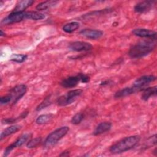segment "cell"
I'll return each mask as SVG.
<instances>
[{
  "label": "cell",
  "mask_w": 157,
  "mask_h": 157,
  "mask_svg": "<svg viewBox=\"0 0 157 157\" xmlns=\"http://www.w3.org/2000/svg\"><path fill=\"white\" fill-rule=\"evenodd\" d=\"M155 47L156 39L144 40L132 45L129 51V55L131 58H140L151 53Z\"/></svg>",
  "instance_id": "6da1fadb"
},
{
  "label": "cell",
  "mask_w": 157,
  "mask_h": 157,
  "mask_svg": "<svg viewBox=\"0 0 157 157\" xmlns=\"http://www.w3.org/2000/svg\"><path fill=\"white\" fill-rule=\"evenodd\" d=\"M139 136H131L119 140L110 147V151L113 154H118L128 151L134 148L140 141Z\"/></svg>",
  "instance_id": "7a4b0ae2"
},
{
  "label": "cell",
  "mask_w": 157,
  "mask_h": 157,
  "mask_svg": "<svg viewBox=\"0 0 157 157\" xmlns=\"http://www.w3.org/2000/svg\"><path fill=\"white\" fill-rule=\"evenodd\" d=\"M69 128L67 126H63L59 128L48 135L44 142L45 147H50L56 144L69 131Z\"/></svg>",
  "instance_id": "3957f363"
},
{
  "label": "cell",
  "mask_w": 157,
  "mask_h": 157,
  "mask_svg": "<svg viewBox=\"0 0 157 157\" xmlns=\"http://www.w3.org/2000/svg\"><path fill=\"white\" fill-rule=\"evenodd\" d=\"M83 91L80 89H76L69 91L66 95L61 96L57 99L56 102L58 105L65 106L74 102L77 98L81 95Z\"/></svg>",
  "instance_id": "277c9868"
},
{
  "label": "cell",
  "mask_w": 157,
  "mask_h": 157,
  "mask_svg": "<svg viewBox=\"0 0 157 157\" xmlns=\"http://www.w3.org/2000/svg\"><path fill=\"white\" fill-rule=\"evenodd\" d=\"M27 91V87L25 85H18L12 88L10 92L8 93L12 98V104H15L26 93Z\"/></svg>",
  "instance_id": "5b68a950"
},
{
  "label": "cell",
  "mask_w": 157,
  "mask_h": 157,
  "mask_svg": "<svg viewBox=\"0 0 157 157\" xmlns=\"http://www.w3.org/2000/svg\"><path fill=\"white\" fill-rule=\"evenodd\" d=\"M31 134L29 133H26L23 134L21 136H20L14 142L9 145L6 147V148L4 150V156H8L12 150H13L16 147H20L22 146L31 137Z\"/></svg>",
  "instance_id": "8992f818"
},
{
  "label": "cell",
  "mask_w": 157,
  "mask_h": 157,
  "mask_svg": "<svg viewBox=\"0 0 157 157\" xmlns=\"http://www.w3.org/2000/svg\"><path fill=\"white\" fill-rule=\"evenodd\" d=\"M155 80L156 77L152 75H144L136 79L134 82L132 86L135 88L137 91H139L144 90V87L149 84L150 82L155 81Z\"/></svg>",
  "instance_id": "52a82bcc"
},
{
  "label": "cell",
  "mask_w": 157,
  "mask_h": 157,
  "mask_svg": "<svg viewBox=\"0 0 157 157\" xmlns=\"http://www.w3.org/2000/svg\"><path fill=\"white\" fill-rule=\"evenodd\" d=\"M25 13L21 12H12L7 17L4 18L2 21V25H10L20 22L25 18Z\"/></svg>",
  "instance_id": "ba28073f"
},
{
  "label": "cell",
  "mask_w": 157,
  "mask_h": 157,
  "mask_svg": "<svg viewBox=\"0 0 157 157\" xmlns=\"http://www.w3.org/2000/svg\"><path fill=\"white\" fill-rule=\"evenodd\" d=\"M132 33L138 37L156 39V33L153 30L145 28H137L132 31Z\"/></svg>",
  "instance_id": "9c48e42d"
},
{
  "label": "cell",
  "mask_w": 157,
  "mask_h": 157,
  "mask_svg": "<svg viewBox=\"0 0 157 157\" xmlns=\"http://www.w3.org/2000/svg\"><path fill=\"white\" fill-rule=\"evenodd\" d=\"M69 48L75 52H83L90 50L92 48V45L86 42L75 41L70 44Z\"/></svg>",
  "instance_id": "30bf717a"
},
{
  "label": "cell",
  "mask_w": 157,
  "mask_h": 157,
  "mask_svg": "<svg viewBox=\"0 0 157 157\" xmlns=\"http://www.w3.org/2000/svg\"><path fill=\"white\" fill-rule=\"evenodd\" d=\"M154 5V1H144L137 3L134 7V10L136 13H145L149 11Z\"/></svg>",
  "instance_id": "8fae6325"
},
{
  "label": "cell",
  "mask_w": 157,
  "mask_h": 157,
  "mask_svg": "<svg viewBox=\"0 0 157 157\" xmlns=\"http://www.w3.org/2000/svg\"><path fill=\"white\" fill-rule=\"evenodd\" d=\"M80 34L88 39H96L100 38L103 35V32L101 30L97 29H84L80 31Z\"/></svg>",
  "instance_id": "7c38bea8"
},
{
  "label": "cell",
  "mask_w": 157,
  "mask_h": 157,
  "mask_svg": "<svg viewBox=\"0 0 157 157\" xmlns=\"http://www.w3.org/2000/svg\"><path fill=\"white\" fill-rule=\"evenodd\" d=\"M79 82H80V80L77 75L75 76H71L63 79L61 82V85L63 87L66 88H72L75 87Z\"/></svg>",
  "instance_id": "4fadbf2b"
},
{
  "label": "cell",
  "mask_w": 157,
  "mask_h": 157,
  "mask_svg": "<svg viewBox=\"0 0 157 157\" xmlns=\"http://www.w3.org/2000/svg\"><path fill=\"white\" fill-rule=\"evenodd\" d=\"M112 127V123L108 121H104L100 123L95 128L93 134L95 136H98L101 134H103L105 132L109 131Z\"/></svg>",
  "instance_id": "5bb4252c"
},
{
  "label": "cell",
  "mask_w": 157,
  "mask_h": 157,
  "mask_svg": "<svg viewBox=\"0 0 157 157\" xmlns=\"http://www.w3.org/2000/svg\"><path fill=\"white\" fill-rule=\"evenodd\" d=\"M136 92H137V91L132 86L131 87H126L116 92V93L114 95V97L116 98H124L127 96L134 94Z\"/></svg>",
  "instance_id": "9a60e30c"
},
{
  "label": "cell",
  "mask_w": 157,
  "mask_h": 157,
  "mask_svg": "<svg viewBox=\"0 0 157 157\" xmlns=\"http://www.w3.org/2000/svg\"><path fill=\"white\" fill-rule=\"evenodd\" d=\"M157 93V86H154L152 87H148L143 90V93L141 96L142 99L147 101L151 96H155Z\"/></svg>",
  "instance_id": "2e32d148"
},
{
  "label": "cell",
  "mask_w": 157,
  "mask_h": 157,
  "mask_svg": "<svg viewBox=\"0 0 157 157\" xmlns=\"http://www.w3.org/2000/svg\"><path fill=\"white\" fill-rule=\"evenodd\" d=\"M21 126L20 125H18V124H15V125H12L9 127H7L1 132V136H0V139L2 140L4 138L6 137L7 136H9V135H11L12 134L17 132L21 129Z\"/></svg>",
  "instance_id": "e0dca14e"
},
{
  "label": "cell",
  "mask_w": 157,
  "mask_h": 157,
  "mask_svg": "<svg viewBox=\"0 0 157 157\" xmlns=\"http://www.w3.org/2000/svg\"><path fill=\"white\" fill-rule=\"evenodd\" d=\"M34 2V1L32 0H23L20 1L17 4L13 12H23V11L31 6Z\"/></svg>",
  "instance_id": "ac0fdd59"
},
{
  "label": "cell",
  "mask_w": 157,
  "mask_h": 157,
  "mask_svg": "<svg viewBox=\"0 0 157 157\" xmlns=\"http://www.w3.org/2000/svg\"><path fill=\"white\" fill-rule=\"evenodd\" d=\"M45 17L44 13H42L39 12L35 11H29L25 13V18L30 19L33 20H42Z\"/></svg>",
  "instance_id": "d6986e66"
},
{
  "label": "cell",
  "mask_w": 157,
  "mask_h": 157,
  "mask_svg": "<svg viewBox=\"0 0 157 157\" xmlns=\"http://www.w3.org/2000/svg\"><path fill=\"white\" fill-rule=\"evenodd\" d=\"M79 28V23L76 21L70 22L64 25L63 27V30L67 33H71Z\"/></svg>",
  "instance_id": "ffe728a7"
},
{
  "label": "cell",
  "mask_w": 157,
  "mask_h": 157,
  "mask_svg": "<svg viewBox=\"0 0 157 157\" xmlns=\"http://www.w3.org/2000/svg\"><path fill=\"white\" fill-rule=\"evenodd\" d=\"M53 115L52 114H42L39 115L36 120V122L37 124H45L47 123L48 122L50 121V120L53 118Z\"/></svg>",
  "instance_id": "44dd1931"
},
{
  "label": "cell",
  "mask_w": 157,
  "mask_h": 157,
  "mask_svg": "<svg viewBox=\"0 0 157 157\" xmlns=\"http://www.w3.org/2000/svg\"><path fill=\"white\" fill-rule=\"evenodd\" d=\"M56 2H57L56 1H44V2H40L39 4H37V6H36V9L38 10H46V9L50 8V7L53 6V5H55Z\"/></svg>",
  "instance_id": "7402d4cb"
},
{
  "label": "cell",
  "mask_w": 157,
  "mask_h": 157,
  "mask_svg": "<svg viewBox=\"0 0 157 157\" xmlns=\"http://www.w3.org/2000/svg\"><path fill=\"white\" fill-rule=\"evenodd\" d=\"M27 58L26 55L23 54H12L10 57V60L15 63H21Z\"/></svg>",
  "instance_id": "603a6c76"
},
{
  "label": "cell",
  "mask_w": 157,
  "mask_h": 157,
  "mask_svg": "<svg viewBox=\"0 0 157 157\" xmlns=\"http://www.w3.org/2000/svg\"><path fill=\"white\" fill-rule=\"evenodd\" d=\"M41 137H36L29 140L26 144V147L28 148H33L36 147L41 142Z\"/></svg>",
  "instance_id": "cb8c5ba5"
},
{
  "label": "cell",
  "mask_w": 157,
  "mask_h": 157,
  "mask_svg": "<svg viewBox=\"0 0 157 157\" xmlns=\"http://www.w3.org/2000/svg\"><path fill=\"white\" fill-rule=\"evenodd\" d=\"M51 104V101H50V98L49 96L45 98L42 102H41V103H40L38 106L36 107V110L37 111H40L44 109H45V107H48L49 105H50Z\"/></svg>",
  "instance_id": "d4e9b609"
},
{
  "label": "cell",
  "mask_w": 157,
  "mask_h": 157,
  "mask_svg": "<svg viewBox=\"0 0 157 157\" xmlns=\"http://www.w3.org/2000/svg\"><path fill=\"white\" fill-rule=\"evenodd\" d=\"M83 119V115L82 113H77L73 116L71 121L74 124H80Z\"/></svg>",
  "instance_id": "484cf974"
},
{
  "label": "cell",
  "mask_w": 157,
  "mask_h": 157,
  "mask_svg": "<svg viewBox=\"0 0 157 157\" xmlns=\"http://www.w3.org/2000/svg\"><path fill=\"white\" fill-rule=\"evenodd\" d=\"M12 102V98L10 96L7 94L0 98V103L1 105H6Z\"/></svg>",
  "instance_id": "4316f807"
},
{
  "label": "cell",
  "mask_w": 157,
  "mask_h": 157,
  "mask_svg": "<svg viewBox=\"0 0 157 157\" xmlns=\"http://www.w3.org/2000/svg\"><path fill=\"white\" fill-rule=\"evenodd\" d=\"M78 76L80 78V80L81 82L82 83H88L89 82L90 78V77L88 76L86 74H82V73H79L78 74Z\"/></svg>",
  "instance_id": "83f0119b"
},
{
  "label": "cell",
  "mask_w": 157,
  "mask_h": 157,
  "mask_svg": "<svg viewBox=\"0 0 157 157\" xmlns=\"http://www.w3.org/2000/svg\"><path fill=\"white\" fill-rule=\"evenodd\" d=\"M69 155V151H64L63 152H62V153H61L59 155L60 156H68Z\"/></svg>",
  "instance_id": "f1b7e54d"
},
{
  "label": "cell",
  "mask_w": 157,
  "mask_h": 157,
  "mask_svg": "<svg viewBox=\"0 0 157 157\" xmlns=\"http://www.w3.org/2000/svg\"><path fill=\"white\" fill-rule=\"evenodd\" d=\"M5 34H6L5 33H4L2 29H1V31H0V36L1 37H2V36H5Z\"/></svg>",
  "instance_id": "f546056e"
}]
</instances>
